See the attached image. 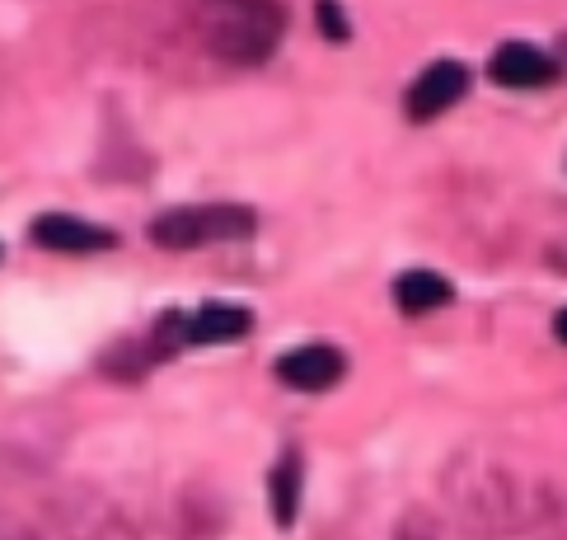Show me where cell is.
I'll use <instances>...</instances> for the list:
<instances>
[{
	"mask_svg": "<svg viewBox=\"0 0 567 540\" xmlns=\"http://www.w3.org/2000/svg\"><path fill=\"white\" fill-rule=\"evenodd\" d=\"M268 503H272V522L287 531L296 522V512H300V456L296 451H287L272 466V475H268Z\"/></svg>",
	"mask_w": 567,
	"mask_h": 540,
	"instance_id": "obj_9",
	"label": "cell"
},
{
	"mask_svg": "<svg viewBox=\"0 0 567 540\" xmlns=\"http://www.w3.org/2000/svg\"><path fill=\"white\" fill-rule=\"evenodd\" d=\"M249 231H254V212L235 203L174 207L151 222V240L159 249H197V245H216V240H245Z\"/></svg>",
	"mask_w": 567,
	"mask_h": 540,
	"instance_id": "obj_2",
	"label": "cell"
},
{
	"mask_svg": "<svg viewBox=\"0 0 567 540\" xmlns=\"http://www.w3.org/2000/svg\"><path fill=\"white\" fill-rule=\"evenodd\" d=\"M29 235L52 254H99V249L117 245V235L109 226H90V222H80V216H71V212H43Z\"/></svg>",
	"mask_w": 567,
	"mask_h": 540,
	"instance_id": "obj_4",
	"label": "cell"
},
{
	"mask_svg": "<svg viewBox=\"0 0 567 540\" xmlns=\"http://www.w3.org/2000/svg\"><path fill=\"white\" fill-rule=\"evenodd\" d=\"M488 75L506 90H530V85H544V80L554 75V62L535 43H502L488 62Z\"/></svg>",
	"mask_w": 567,
	"mask_h": 540,
	"instance_id": "obj_6",
	"label": "cell"
},
{
	"mask_svg": "<svg viewBox=\"0 0 567 540\" xmlns=\"http://www.w3.org/2000/svg\"><path fill=\"white\" fill-rule=\"evenodd\" d=\"M451 296H455V287L432 268H413V273H403L394 283V302H399L403 315H427V310L451 302Z\"/></svg>",
	"mask_w": 567,
	"mask_h": 540,
	"instance_id": "obj_8",
	"label": "cell"
},
{
	"mask_svg": "<svg viewBox=\"0 0 567 540\" xmlns=\"http://www.w3.org/2000/svg\"><path fill=\"white\" fill-rule=\"evenodd\" d=\"M554 334H558L563 344H567V310H558V315H554Z\"/></svg>",
	"mask_w": 567,
	"mask_h": 540,
	"instance_id": "obj_11",
	"label": "cell"
},
{
	"mask_svg": "<svg viewBox=\"0 0 567 540\" xmlns=\"http://www.w3.org/2000/svg\"><path fill=\"white\" fill-rule=\"evenodd\" d=\"M202 38L226 62L254 67L277 48L281 6L277 0H202Z\"/></svg>",
	"mask_w": 567,
	"mask_h": 540,
	"instance_id": "obj_1",
	"label": "cell"
},
{
	"mask_svg": "<svg viewBox=\"0 0 567 540\" xmlns=\"http://www.w3.org/2000/svg\"><path fill=\"white\" fill-rule=\"evenodd\" d=\"M249 329H254V315L245 306H226V302H212L193 319H184L188 344H235V338H245Z\"/></svg>",
	"mask_w": 567,
	"mask_h": 540,
	"instance_id": "obj_7",
	"label": "cell"
},
{
	"mask_svg": "<svg viewBox=\"0 0 567 540\" xmlns=\"http://www.w3.org/2000/svg\"><path fill=\"white\" fill-rule=\"evenodd\" d=\"M315 14L323 19V33H329V38H348V19H342V10L333 6V0H319Z\"/></svg>",
	"mask_w": 567,
	"mask_h": 540,
	"instance_id": "obj_10",
	"label": "cell"
},
{
	"mask_svg": "<svg viewBox=\"0 0 567 540\" xmlns=\"http://www.w3.org/2000/svg\"><path fill=\"white\" fill-rule=\"evenodd\" d=\"M342 371H348V357L333 344H306V348H291L287 357H277V376L300 395H319L338 386Z\"/></svg>",
	"mask_w": 567,
	"mask_h": 540,
	"instance_id": "obj_3",
	"label": "cell"
},
{
	"mask_svg": "<svg viewBox=\"0 0 567 540\" xmlns=\"http://www.w3.org/2000/svg\"><path fill=\"white\" fill-rule=\"evenodd\" d=\"M464 90H470V71H464L460 62H432L427 71H422L413 80V90H409V113L413 118H436L455 104V99H464Z\"/></svg>",
	"mask_w": 567,
	"mask_h": 540,
	"instance_id": "obj_5",
	"label": "cell"
}]
</instances>
